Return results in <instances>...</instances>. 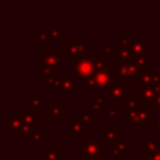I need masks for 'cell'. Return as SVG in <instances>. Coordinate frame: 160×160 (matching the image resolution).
Listing matches in <instances>:
<instances>
[{
  "label": "cell",
  "instance_id": "1",
  "mask_svg": "<svg viewBox=\"0 0 160 160\" xmlns=\"http://www.w3.org/2000/svg\"><path fill=\"white\" fill-rule=\"evenodd\" d=\"M95 68V64H92L89 59H82L81 61H79L75 66V71L78 76H91L92 75V70Z\"/></svg>",
  "mask_w": 160,
  "mask_h": 160
},
{
  "label": "cell",
  "instance_id": "2",
  "mask_svg": "<svg viewBox=\"0 0 160 160\" xmlns=\"http://www.w3.org/2000/svg\"><path fill=\"white\" fill-rule=\"evenodd\" d=\"M110 75L111 74L109 71H100L98 75H95V84L99 85V88H104L105 84L109 81Z\"/></svg>",
  "mask_w": 160,
  "mask_h": 160
}]
</instances>
